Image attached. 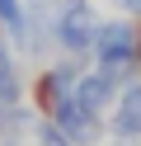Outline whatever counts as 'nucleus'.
<instances>
[{
  "instance_id": "4",
  "label": "nucleus",
  "mask_w": 141,
  "mask_h": 146,
  "mask_svg": "<svg viewBox=\"0 0 141 146\" xmlns=\"http://www.w3.org/2000/svg\"><path fill=\"white\" fill-rule=\"evenodd\" d=\"M38 118H42V113H38L28 99H19V104H0V141H24V137H33Z\"/></svg>"
},
{
  "instance_id": "7",
  "label": "nucleus",
  "mask_w": 141,
  "mask_h": 146,
  "mask_svg": "<svg viewBox=\"0 0 141 146\" xmlns=\"http://www.w3.org/2000/svg\"><path fill=\"white\" fill-rule=\"evenodd\" d=\"M118 5H122V10H141V0H118Z\"/></svg>"
},
{
  "instance_id": "8",
  "label": "nucleus",
  "mask_w": 141,
  "mask_h": 146,
  "mask_svg": "<svg viewBox=\"0 0 141 146\" xmlns=\"http://www.w3.org/2000/svg\"><path fill=\"white\" fill-rule=\"evenodd\" d=\"M0 146H24V141H0Z\"/></svg>"
},
{
  "instance_id": "6",
  "label": "nucleus",
  "mask_w": 141,
  "mask_h": 146,
  "mask_svg": "<svg viewBox=\"0 0 141 146\" xmlns=\"http://www.w3.org/2000/svg\"><path fill=\"white\" fill-rule=\"evenodd\" d=\"M33 141H38V146H75L71 137H66L61 127L52 123V118H38V127H33Z\"/></svg>"
},
{
  "instance_id": "3",
  "label": "nucleus",
  "mask_w": 141,
  "mask_h": 146,
  "mask_svg": "<svg viewBox=\"0 0 141 146\" xmlns=\"http://www.w3.org/2000/svg\"><path fill=\"white\" fill-rule=\"evenodd\" d=\"M108 132L118 137V141L141 137V85H122L118 104H113V123H108Z\"/></svg>"
},
{
  "instance_id": "2",
  "label": "nucleus",
  "mask_w": 141,
  "mask_h": 146,
  "mask_svg": "<svg viewBox=\"0 0 141 146\" xmlns=\"http://www.w3.org/2000/svg\"><path fill=\"white\" fill-rule=\"evenodd\" d=\"M52 123L61 127V132L71 137L75 146H94V141H103V113H89V108H85L75 94L52 113Z\"/></svg>"
},
{
  "instance_id": "5",
  "label": "nucleus",
  "mask_w": 141,
  "mask_h": 146,
  "mask_svg": "<svg viewBox=\"0 0 141 146\" xmlns=\"http://www.w3.org/2000/svg\"><path fill=\"white\" fill-rule=\"evenodd\" d=\"M19 99H28V85H24V71L14 61L9 38H0V104H19Z\"/></svg>"
},
{
  "instance_id": "9",
  "label": "nucleus",
  "mask_w": 141,
  "mask_h": 146,
  "mask_svg": "<svg viewBox=\"0 0 141 146\" xmlns=\"http://www.w3.org/2000/svg\"><path fill=\"white\" fill-rule=\"evenodd\" d=\"M113 146H132V141H113Z\"/></svg>"
},
{
  "instance_id": "1",
  "label": "nucleus",
  "mask_w": 141,
  "mask_h": 146,
  "mask_svg": "<svg viewBox=\"0 0 141 146\" xmlns=\"http://www.w3.org/2000/svg\"><path fill=\"white\" fill-rule=\"evenodd\" d=\"M94 33H99V14L89 10V0H85V5H61V10H56L52 42L61 52H71V57L94 52Z\"/></svg>"
}]
</instances>
